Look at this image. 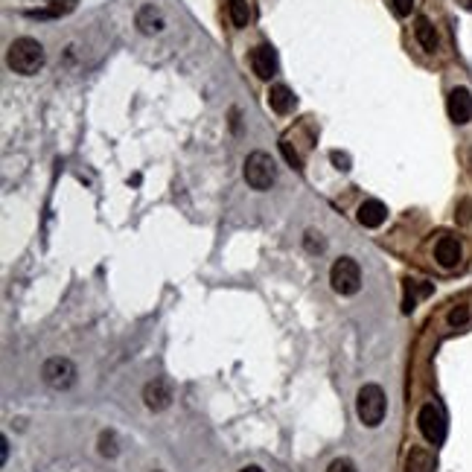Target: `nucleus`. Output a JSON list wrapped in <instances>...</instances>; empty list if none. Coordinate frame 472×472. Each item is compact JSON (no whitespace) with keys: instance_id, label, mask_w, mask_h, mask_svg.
<instances>
[{"instance_id":"nucleus-16","label":"nucleus","mask_w":472,"mask_h":472,"mask_svg":"<svg viewBox=\"0 0 472 472\" xmlns=\"http://www.w3.org/2000/svg\"><path fill=\"white\" fill-rule=\"evenodd\" d=\"M76 4L79 0H56L53 6H47V9H29L26 12V18H39V21H47V18H61V15H70L76 9Z\"/></svg>"},{"instance_id":"nucleus-20","label":"nucleus","mask_w":472,"mask_h":472,"mask_svg":"<svg viewBox=\"0 0 472 472\" xmlns=\"http://www.w3.org/2000/svg\"><path fill=\"white\" fill-rule=\"evenodd\" d=\"M303 248H306L309 253H321V251L326 248V239H323L321 234H315V231H306V236H303Z\"/></svg>"},{"instance_id":"nucleus-26","label":"nucleus","mask_w":472,"mask_h":472,"mask_svg":"<svg viewBox=\"0 0 472 472\" xmlns=\"http://www.w3.org/2000/svg\"><path fill=\"white\" fill-rule=\"evenodd\" d=\"M6 455H9V441L0 438V463H6Z\"/></svg>"},{"instance_id":"nucleus-15","label":"nucleus","mask_w":472,"mask_h":472,"mask_svg":"<svg viewBox=\"0 0 472 472\" xmlns=\"http://www.w3.org/2000/svg\"><path fill=\"white\" fill-rule=\"evenodd\" d=\"M414 35H417V41H420V47L426 50V53H434L438 50V29H434V24L428 21V18H417L414 21Z\"/></svg>"},{"instance_id":"nucleus-12","label":"nucleus","mask_w":472,"mask_h":472,"mask_svg":"<svg viewBox=\"0 0 472 472\" xmlns=\"http://www.w3.org/2000/svg\"><path fill=\"white\" fill-rule=\"evenodd\" d=\"M134 24H137V29H140L143 35H158V32H164V26H166L161 9H155V6H143V9H137Z\"/></svg>"},{"instance_id":"nucleus-23","label":"nucleus","mask_w":472,"mask_h":472,"mask_svg":"<svg viewBox=\"0 0 472 472\" xmlns=\"http://www.w3.org/2000/svg\"><path fill=\"white\" fill-rule=\"evenodd\" d=\"M469 321V306L466 303H461V306H455L452 312H449V323L452 326H461V323H466Z\"/></svg>"},{"instance_id":"nucleus-19","label":"nucleus","mask_w":472,"mask_h":472,"mask_svg":"<svg viewBox=\"0 0 472 472\" xmlns=\"http://www.w3.org/2000/svg\"><path fill=\"white\" fill-rule=\"evenodd\" d=\"M120 443H117V434L114 431H102L99 434V455L102 458H117Z\"/></svg>"},{"instance_id":"nucleus-3","label":"nucleus","mask_w":472,"mask_h":472,"mask_svg":"<svg viewBox=\"0 0 472 472\" xmlns=\"http://www.w3.org/2000/svg\"><path fill=\"white\" fill-rule=\"evenodd\" d=\"M385 411H388V399H385V391L379 385H365L356 396V414L358 420L365 423L368 428H376L382 420H385Z\"/></svg>"},{"instance_id":"nucleus-18","label":"nucleus","mask_w":472,"mask_h":472,"mask_svg":"<svg viewBox=\"0 0 472 472\" xmlns=\"http://www.w3.org/2000/svg\"><path fill=\"white\" fill-rule=\"evenodd\" d=\"M228 15L234 21V26H248L251 21V6H248V0H228Z\"/></svg>"},{"instance_id":"nucleus-7","label":"nucleus","mask_w":472,"mask_h":472,"mask_svg":"<svg viewBox=\"0 0 472 472\" xmlns=\"http://www.w3.org/2000/svg\"><path fill=\"white\" fill-rule=\"evenodd\" d=\"M143 403H146L149 411H164V408H169V403H172V382L164 379V376L152 379L146 388H143Z\"/></svg>"},{"instance_id":"nucleus-21","label":"nucleus","mask_w":472,"mask_h":472,"mask_svg":"<svg viewBox=\"0 0 472 472\" xmlns=\"http://www.w3.org/2000/svg\"><path fill=\"white\" fill-rule=\"evenodd\" d=\"M280 149H283V155H286V161H288V164H292L295 169H303V161H301V155L295 152V146H292V143H288L286 137L280 140Z\"/></svg>"},{"instance_id":"nucleus-6","label":"nucleus","mask_w":472,"mask_h":472,"mask_svg":"<svg viewBox=\"0 0 472 472\" xmlns=\"http://www.w3.org/2000/svg\"><path fill=\"white\" fill-rule=\"evenodd\" d=\"M417 423H420V431H423V438L431 443V446H441L446 441V414L441 406H434V403H426L417 414Z\"/></svg>"},{"instance_id":"nucleus-4","label":"nucleus","mask_w":472,"mask_h":472,"mask_svg":"<svg viewBox=\"0 0 472 472\" xmlns=\"http://www.w3.org/2000/svg\"><path fill=\"white\" fill-rule=\"evenodd\" d=\"M76 376H79L76 373V365L70 358H61V356L47 358L44 368H41V379L53 391H70V388L76 385Z\"/></svg>"},{"instance_id":"nucleus-27","label":"nucleus","mask_w":472,"mask_h":472,"mask_svg":"<svg viewBox=\"0 0 472 472\" xmlns=\"http://www.w3.org/2000/svg\"><path fill=\"white\" fill-rule=\"evenodd\" d=\"M239 472H263L260 466H245V469H239Z\"/></svg>"},{"instance_id":"nucleus-11","label":"nucleus","mask_w":472,"mask_h":472,"mask_svg":"<svg viewBox=\"0 0 472 472\" xmlns=\"http://www.w3.org/2000/svg\"><path fill=\"white\" fill-rule=\"evenodd\" d=\"M434 260H438L441 268H455L461 263V239L443 234L438 245H434Z\"/></svg>"},{"instance_id":"nucleus-14","label":"nucleus","mask_w":472,"mask_h":472,"mask_svg":"<svg viewBox=\"0 0 472 472\" xmlns=\"http://www.w3.org/2000/svg\"><path fill=\"white\" fill-rule=\"evenodd\" d=\"M438 469V461L434 455L423 446H414L408 455H406V472H434Z\"/></svg>"},{"instance_id":"nucleus-22","label":"nucleus","mask_w":472,"mask_h":472,"mask_svg":"<svg viewBox=\"0 0 472 472\" xmlns=\"http://www.w3.org/2000/svg\"><path fill=\"white\" fill-rule=\"evenodd\" d=\"M330 161H333V164H336L341 172H350V169H353V158H350L347 152H338V149H333V152H330Z\"/></svg>"},{"instance_id":"nucleus-1","label":"nucleus","mask_w":472,"mask_h":472,"mask_svg":"<svg viewBox=\"0 0 472 472\" xmlns=\"http://www.w3.org/2000/svg\"><path fill=\"white\" fill-rule=\"evenodd\" d=\"M47 56H44V47L41 41H35V39H15L9 44V53H6V64L15 70V74L21 76H35L39 70L44 67Z\"/></svg>"},{"instance_id":"nucleus-10","label":"nucleus","mask_w":472,"mask_h":472,"mask_svg":"<svg viewBox=\"0 0 472 472\" xmlns=\"http://www.w3.org/2000/svg\"><path fill=\"white\" fill-rule=\"evenodd\" d=\"M356 219H358L361 228H382L385 219H388V207H385L379 199H368V201L358 204Z\"/></svg>"},{"instance_id":"nucleus-13","label":"nucleus","mask_w":472,"mask_h":472,"mask_svg":"<svg viewBox=\"0 0 472 472\" xmlns=\"http://www.w3.org/2000/svg\"><path fill=\"white\" fill-rule=\"evenodd\" d=\"M268 105H271L274 114H292L295 105H298V99H295V94L288 91L286 85H271V91H268Z\"/></svg>"},{"instance_id":"nucleus-25","label":"nucleus","mask_w":472,"mask_h":472,"mask_svg":"<svg viewBox=\"0 0 472 472\" xmlns=\"http://www.w3.org/2000/svg\"><path fill=\"white\" fill-rule=\"evenodd\" d=\"M391 4H393V12L399 18H408L414 12V0H391Z\"/></svg>"},{"instance_id":"nucleus-28","label":"nucleus","mask_w":472,"mask_h":472,"mask_svg":"<svg viewBox=\"0 0 472 472\" xmlns=\"http://www.w3.org/2000/svg\"><path fill=\"white\" fill-rule=\"evenodd\" d=\"M461 4H463L466 9H472V0H461Z\"/></svg>"},{"instance_id":"nucleus-29","label":"nucleus","mask_w":472,"mask_h":472,"mask_svg":"<svg viewBox=\"0 0 472 472\" xmlns=\"http://www.w3.org/2000/svg\"><path fill=\"white\" fill-rule=\"evenodd\" d=\"M155 472H161V469H155Z\"/></svg>"},{"instance_id":"nucleus-8","label":"nucleus","mask_w":472,"mask_h":472,"mask_svg":"<svg viewBox=\"0 0 472 472\" xmlns=\"http://www.w3.org/2000/svg\"><path fill=\"white\" fill-rule=\"evenodd\" d=\"M251 70L257 74V79H271L277 74V53L271 44H257L248 56Z\"/></svg>"},{"instance_id":"nucleus-9","label":"nucleus","mask_w":472,"mask_h":472,"mask_svg":"<svg viewBox=\"0 0 472 472\" xmlns=\"http://www.w3.org/2000/svg\"><path fill=\"white\" fill-rule=\"evenodd\" d=\"M446 111H449V120L463 126L472 120V94L466 88H452L449 96H446Z\"/></svg>"},{"instance_id":"nucleus-24","label":"nucleus","mask_w":472,"mask_h":472,"mask_svg":"<svg viewBox=\"0 0 472 472\" xmlns=\"http://www.w3.org/2000/svg\"><path fill=\"white\" fill-rule=\"evenodd\" d=\"M326 472H358V469H356V463L350 458H336L330 466H326Z\"/></svg>"},{"instance_id":"nucleus-5","label":"nucleus","mask_w":472,"mask_h":472,"mask_svg":"<svg viewBox=\"0 0 472 472\" xmlns=\"http://www.w3.org/2000/svg\"><path fill=\"white\" fill-rule=\"evenodd\" d=\"M330 283L338 295H356L361 288V268L353 257H341L330 268Z\"/></svg>"},{"instance_id":"nucleus-2","label":"nucleus","mask_w":472,"mask_h":472,"mask_svg":"<svg viewBox=\"0 0 472 472\" xmlns=\"http://www.w3.org/2000/svg\"><path fill=\"white\" fill-rule=\"evenodd\" d=\"M242 172H245L248 187L257 190V193L271 190V184L277 181V164H274V158L266 155V152H251V155L245 158Z\"/></svg>"},{"instance_id":"nucleus-17","label":"nucleus","mask_w":472,"mask_h":472,"mask_svg":"<svg viewBox=\"0 0 472 472\" xmlns=\"http://www.w3.org/2000/svg\"><path fill=\"white\" fill-rule=\"evenodd\" d=\"M431 295V283L426 280H406V301H403V312H411L414 303L420 298H428Z\"/></svg>"}]
</instances>
